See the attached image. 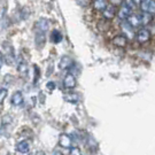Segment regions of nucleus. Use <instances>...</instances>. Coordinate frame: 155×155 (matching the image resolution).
Masks as SVG:
<instances>
[{
  "mask_svg": "<svg viewBox=\"0 0 155 155\" xmlns=\"http://www.w3.org/2000/svg\"><path fill=\"white\" fill-rule=\"evenodd\" d=\"M141 11L145 13H150V14H155V1L153 0H143L140 4Z\"/></svg>",
  "mask_w": 155,
  "mask_h": 155,
  "instance_id": "obj_1",
  "label": "nucleus"
},
{
  "mask_svg": "<svg viewBox=\"0 0 155 155\" xmlns=\"http://www.w3.org/2000/svg\"><path fill=\"white\" fill-rule=\"evenodd\" d=\"M150 38V31L147 30V29H141L140 31L137 32L136 35V40L140 43V44H145V43H147Z\"/></svg>",
  "mask_w": 155,
  "mask_h": 155,
  "instance_id": "obj_2",
  "label": "nucleus"
},
{
  "mask_svg": "<svg viewBox=\"0 0 155 155\" xmlns=\"http://www.w3.org/2000/svg\"><path fill=\"white\" fill-rule=\"evenodd\" d=\"M72 143H74V140L71 139V137L68 134H64V133L61 134L59 138V145L63 148H71Z\"/></svg>",
  "mask_w": 155,
  "mask_h": 155,
  "instance_id": "obj_3",
  "label": "nucleus"
},
{
  "mask_svg": "<svg viewBox=\"0 0 155 155\" xmlns=\"http://www.w3.org/2000/svg\"><path fill=\"white\" fill-rule=\"evenodd\" d=\"M111 43H113V45H115L116 47H121V48H123V47L127 46V38L124 36V35H116V36L113 38Z\"/></svg>",
  "mask_w": 155,
  "mask_h": 155,
  "instance_id": "obj_4",
  "label": "nucleus"
},
{
  "mask_svg": "<svg viewBox=\"0 0 155 155\" xmlns=\"http://www.w3.org/2000/svg\"><path fill=\"white\" fill-rule=\"evenodd\" d=\"M74 66V60H72L70 56L64 55L61 58V60L59 62V68L61 70H64V69H69Z\"/></svg>",
  "mask_w": 155,
  "mask_h": 155,
  "instance_id": "obj_5",
  "label": "nucleus"
},
{
  "mask_svg": "<svg viewBox=\"0 0 155 155\" xmlns=\"http://www.w3.org/2000/svg\"><path fill=\"white\" fill-rule=\"evenodd\" d=\"M63 85L66 89H74L76 86V78L75 76L68 72L66 76H64V79H63Z\"/></svg>",
  "mask_w": 155,
  "mask_h": 155,
  "instance_id": "obj_6",
  "label": "nucleus"
},
{
  "mask_svg": "<svg viewBox=\"0 0 155 155\" xmlns=\"http://www.w3.org/2000/svg\"><path fill=\"white\" fill-rule=\"evenodd\" d=\"M102 15H104L105 18L109 20V21L113 20V18L115 17V15H116V8H115V6L114 5H107V7L102 11Z\"/></svg>",
  "mask_w": 155,
  "mask_h": 155,
  "instance_id": "obj_7",
  "label": "nucleus"
},
{
  "mask_svg": "<svg viewBox=\"0 0 155 155\" xmlns=\"http://www.w3.org/2000/svg\"><path fill=\"white\" fill-rule=\"evenodd\" d=\"M127 22L132 27V28H137V27H140L141 23H140V16L137 15V14H130L129 17L127 18Z\"/></svg>",
  "mask_w": 155,
  "mask_h": 155,
  "instance_id": "obj_8",
  "label": "nucleus"
},
{
  "mask_svg": "<svg viewBox=\"0 0 155 155\" xmlns=\"http://www.w3.org/2000/svg\"><path fill=\"white\" fill-rule=\"evenodd\" d=\"M23 101H24V98H23L22 92L17 91V92H15V93L13 94V97H12V104L14 106H21L23 104Z\"/></svg>",
  "mask_w": 155,
  "mask_h": 155,
  "instance_id": "obj_9",
  "label": "nucleus"
},
{
  "mask_svg": "<svg viewBox=\"0 0 155 155\" xmlns=\"http://www.w3.org/2000/svg\"><path fill=\"white\" fill-rule=\"evenodd\" d=\"M131 13H132V9H130L129 7H127V6L123 4L121 6V8H120V11H118V17L122 18V20H127Z\"/></svg>",
  "mask_w": 155,
  "mask_h": 155,
  "instance_id": "obj_10",
  "label": "nucleus"
},
{
  "mask_svg": "<svg viewBox=\"0 0 155 155\" xmlns=\"http://www.w3.org/2000/svg\"><path fill=\"white\" fill-rule=\"evenodd\" d=\"M45 43H46V36H45V32H40V31H38L37 35H36V45L38 46V48H43Z\"/></svg>",
  "mask_w": 155,
  "mask_h": 155,
  "instance_id": "obj_11",
  "label": "nucleus"
},
{
  "mask_svg": "<svg viewBox=\"0 0 155 155\" xmlns=\"http://www.w3.org/2000/svg\"><path fill=\"white\" fill-rule=\"evenodd\" d=\"M16 150L17 152H20V153H28L29 150H30V145L27 140H23V141H20L18 144L16 145Z\"/></svg>",
  "mask_w": 155,
  "mask_h": 155,
  "instance_id": "obj_12",
  "label": "nucleus"
},
{
  "mask_svg": "<svg viewBox=\"0 0 155 155\" xmlns=\"http://www.w3.org/2000/svg\"><path fill=\"white\" fill-rule=\"evenodd\" d=\"M139 16H140V23H141V25H148L153 21V15L150 14V13L143 12V14L139 15Z\"/></svg>",
  "mask_w": 155,
  "mask_h": 155,
  "instance_id": "obj_13",
  "label": "nucleus"
},
{
  "mask_svg": "<svg viewBox=\"0 0 155 155\" xmlns=\"http://www.w3.org/2000/svg\"><path fill=\"white\" fill-rule=\"evenodd\" d=\"M109 28H110V21L109 20H107L105 17L99 20V22H98V29H99L100 31L109 30Z\"/></svg>",
  "mask_w": 155,
  "mask_h": 155,
  "instance_id": "obj_14",
  "label": "nucleus"
},
{
  "mask_svg": "<svg viewBox=\"0 0 155 155\" xmlns=\"http://www.w3.org/2000/svg\"><path fill=\"white\" fill-rule=\"evenodd\" d=\"M107 1L106 0H93V7L95 11L102 12L107 7Z\"/></svg>",
  "mask_w": 155,
  "mask_h": 155,
  "instance_id": "obj_15",
  "label": "nucleus"
},
{
  "mask_svg": "<svg viewBox=\"0 0 155 155\" xmlns=\"http://www.w3.org/2000/svg\"><path fill=\"white\" fill-rule=\"evenodd\" d=\"M37 28H38V31L40 32H46V30L48 29V21L45 20V18H41L37 22Z\"/></svg>",
  "mask_w": 155,
  "mask_h": 155,
  "instance_id": "obj_16",
  "label": "nucleus"
},
{
  "mask_svg": "<svg viewBox=\"0 0 155 155\" xmlns=\"http://www.w3.org/2000/svg\"><path fill=\"white\" fill-rule=\"evenodd\" d=\"M51 39L54 44H59L62 40V33L59 31V30H53L51 32Z\"/></svg>",
  "mask_w": 155,
  "mask_h": 155,
  "instance_id": "obj_17",
  "label": "nucleus"
},
{
  "mask_svg": "<svg viewBox=\"0 0 155 155\" xmlns=\"http://www.w3.org/2000/svg\"><path fill=\"white\" fill-rule=\"evenodd\" d=\"M78 95L76 93H71V92H69V93H67L64 95V100L68 101V102H70V104H76L78 101Z\"/></svg>",
  "mask_w": 155,
  "mask_h": 155,
  "instance_id": "obj_18",
  "label": "nucleus"
},
{
  "mask_svg": "<svg viewBox=\"0 0 155 155\" xmlns=\"http://www.w3.org/2000/svg\"><path fill=\"white\" fill-rule=\"evenodd\" d=\"M17 70H18V72L22 75L23 77H24V76H27V74H28V66H27V62H24V61L21 62V63L18 64Z\"/></svg>",
  "mask_w": 155,
  "mask_h": 155,
  "instance_id": "obj_19",
  "label": "nucleus"
},
{
  "mask_svg": "<svg viewBox=\"0 0 155 155\" xmlns=\"http://www.w3.org/2000/svg\"><path fill=\"white\" fill-rule=\"evenodd\" d=\"M7 94H8V91L6 89H0V105L4 102V100L6 99V97H7Z\"/></svg>",
  "mask_w": 155,
  "mask_h": 155,
  "instance_id": "obj_20",
  "label": "nucleus"
},
{
  "mask_svg": "<svg viewBox=\"0 0 155 155\" xmlns=\"http://www.w3.org/2000/svg\"><path fill=\"white\" fill-rule=\"evenodd\" d=\"M124 5L127 6V7H129L130 9H133L134 7H136V4H134V1L133 0H124Z\"/></svg>",
  "mask_w": 155,
  "mask_h": 155,
  "instance_id": "obj_21",
  "label": "nucleus"
},
{
  "mask_svg": "<svg viewBox=\"0 0 155 155\" xmlns=\"http://www.w3.org/2000/svg\"><path fill=\"white\" fill-rule=\"evenodd\" d=\"M12 121H13V118L9 115H6L2 117V124H11Z\"/></svg>",
  "mask_w": 155,
  "mask_h": 155,
  "instance_id": "obj_22",
  "label": "nucleus"
},
{
  "mask_svg": "<svg viewBox=\"0 0 155 155\" xmlns=\"http://www.w3.org/2000/svg\"><path fill=\"white\" fill-rule=\"evenodd\" d=\"M38 79H39V69L37 68V66H35V81H33V83L36 84Z\"/></svg>",
  "mask_w": 155,
  "mask_h": 155,
  "instance_id": "obj_23",
  "label": "nucleus"
},
{
  "mask_svg": "<svg viewBox=\"0 0 155 155\" xmlns=\"http://www.w3.org/2000/svg\"><path fill=\"white\" fill-rule=\"evenodd\" d=\"M78 2H79V5H81V6L86 7V6H89L90 4L92 2V0H78Z\"/></svg>",
  "mask_w": 155,
  "mask_h": 155,
  "instance_id": "obj_24",
  "label": "nucleus"
},
{
  "mask_svg": "<svg viewBox=\"0 0 155 155\" xmlns=\"http://www.w3.org/2000/svg\"><path fill=\"white\" fill-rule=\"evenodd\" d=\"M46 86H47V89L51 90V91H53V90L55 89V84L53 83V82H48V83L46 84Z\"/></svg>",
  "mask_w": 155,
  "mask_h": 155,
  "instance_id": "obj_25",
  "label": "nucleus"
},
{
  "mask_svg": "<svg viewBox=\"0 0 155 155\" xmlns=\"http://www.w3.org/2000/svg\"><path fill=\"white\" fill-rule=\"evenodd\" d=\"M110 2H111V5H114V6H121L123 2V0H110Z\"/></svg>",
  "mask_w": 155,
  "mask_h": 155,
  "instance_id": "obj_26",
  "label": "nucleus"
},
{
  "mask_svg": "<svg viewBox=\"0 0 155 155\" xmlns=\"http://www.w3.org/2000/svg\"><path fill=\"white\" fill-rule=\"evenodd\" d=\"M70 154H77V155H79V154H82L81 153V150H78V148L76 147H71V150H70Z\"/></svg>",
  "mask_w": 155,
  "mask_h": 155,
  "instance_id": "obj_27",
  "label": "nucleus"
},
{
  "mask_svg": "<svg viewBox=\"0 0 155 155\" xmlns=\"http://www.w3.org/2000/svg\"><path fill=\"white\" fill-rule=\"evenodd\" d=\"M4 61H5V58H4V54L0 52V69H1V67L4 64Z\"/></svg>",
  "mask_w": 155,
  "mask_h": 155,
  "instance_id": "obj_28",
  "label": "nucleus"
},
{
  "mask_svg": "<svg viewBox=\"0 0 155 155\" xmlns=\"http://www.w3.org/2000/svg\"><path fill=\"white\" fill-rule=\"evenodd\" d=\"M133 1H134V4H136V5H139V4H140L143 0H133Z\"/></svg>",
  "mask_w": 155,
  "mask_h": 155,
  "instance_id": "obj_29",
  "label": "nucleus"
}]
</instances>
